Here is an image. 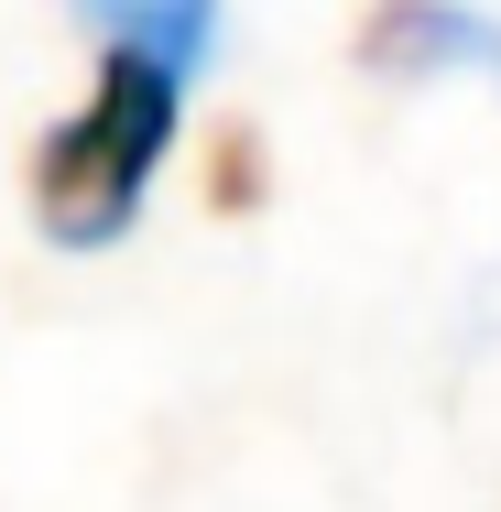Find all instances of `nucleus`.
<instances>
[{"instance_id": "39448f33", "label": "nucleus", "mask_w": 501, "mask_h": 512, "mask_svg": "<svg viewBox=\"0 0 501 512\" xmlns=\"http://www.w3.org/2000/svg\"><path fill=\"white\" fill-rule=\"evenodd\" d=\"M491 66H501V44H491Z\"/></svg>"}, {"instance_id": "f03ea898", "label": "nucleus", "mask_w": 501, "mask_h": 512, "mask_svg": "<svg viewBox=\"0 0 501 512\" xmlns=\"http://www.w3.org/2000/svg\"><path fill=\"white\" fill-rule=\"evenodd\" d=\"M491 22H469L458 0H393V11H371V33H360V55L371 66H393V77H425V66H458V55H480L491 66Z\"/></svg>"}, {"instance_id": "20e7f679", "label": "nucleus", "mask_w": 501, "mask_h": 512, "mask_svg": "<svg viewBox=\"0 0 501 512\" xmlns=\"http://www.w3.org/2000/svg\"><path fill=\"white\" fill-rule=\"evenodd\" d=\"M251 197H262V175H251V131L229 120V131H218V207H251Z\"/></svg>"}, {"instance_id": "7ed1b4c3", "label": "nucleus", "mask_w": 501, "mask_h": 512, "mask_svg": "<svg viewBox=\"0 0 501 512\" xmlns=\"http://www.w3.org/2000/svg\"><path fill=\"white\" fill-rule=\"evenodd\" d=\"M77 22L120 44V55H153V66H207V44H218V0H77Z\"/></svg>"}, {"instance_id": "f257e3e1", "label": "nucleus", "mask_w": 501, "mask_h": 512, "mask_svg": "<svg viewBox=\"0 0 501 512\" xmlns=\"http://www.w3.org/2000/svg\"><path fill=\"white\" fill-rule=\"evenodd\" d=\"M164 142H175V66L109 44L88 109L55 120L44 153H33V218H44V240L55 251H109L142 218V186H153Z\"/></svg>"}]
</instances>
